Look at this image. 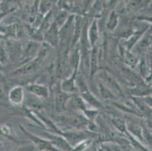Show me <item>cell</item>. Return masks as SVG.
<instances>
[{
    "instance_id": "21",
    "label": "cell",
    "mask_w": 152,
    "mask_h": 151,
    "mask_svg": "<svg viewBox=\"0 0 152 151\" xmlns=\"http://www.w3.org/2000/svg\"><path fill=\"white\" fill-rule=\"evenodd\" d=\"M126 135L128 136V141H129V144L132 145L134 147V149L136 151H151L150 150L148 147H146L144 144H142L141 141H139V140L135 139L134 137H132V135H129V133L127 132L126 133Z\"/></svg>"
},
{
    "instance_id": "3",
    "label": "cell",
    "mask_w": 152,
    "mask_h": 151,
    "mask_svg": "<svg viewBox=\"0 0 152 151\" xmlns=\"http://www.w3.org/2000/svg\"><path fill=\"white\" fill-rule=\"evenodd\" d=\"M58 122L66 125L72 127L77 130L87 129L89 122L84 116H70L64 115L58 116Z\"/></svg>"
},
{
    "instance_id": "30",
    "label": "cell",
    "mask_w": 152,
    "mask_h": 151,
    "mask_svg": "<svg viewBox=\"0 0 152 151\" xmlns=\"http://www.w3.org/2000/svg\"><path fill=\"white\" fill-rule=\"evenodd\" d=\"M12 151H38L34 144H26Z\"/></svg>"
},
{
    "instance_id": "29",
    "label": "cell",
    "mask_w": 152,
    "mask_h": 151,
    "mask_svg": "<svg viewBox=\"0 0 152 151\" xmlns=\"http://www.w3.org/2000/svg\"><path fill=\"white\" fill-rule=\"evenodd\" d=\"M8 61V55L5 48L0 45V63L4 64Z\"/></svg>"
},
{
    "instance_id": "1",
    "label": "cell",
    "mask_w": 152,
    "mask_h": 151,
    "mask_svg": "<svg viewBox=\"0 0 152 151\" xmlns=\"http://www.w3.org/2000/svg\"><path fill=\"white\" fill-rule=\"evenodd\" d=\"M58 135H61L67 141L72 149L75 147L77 145L82 143L83 141L88 139H92L95 138V133L90 132L87 130H66L59 131Z\"/></svg>"
},
{
    "instance_id": "8",
    "label": "cell",
    "mask_w": 152,
    "mask_h": 151,
    "mask_svg": "<svg viewBox=\"0 0 152 151\" xmlns=\"http://www.w3.org/2000/svg\"><path fill=\"white\" fill-rule=\"evenodd\" d=\"M84 26L85 23L82 17L76 15L74 18V28L71 39V48H74L77 45V42L82 36Z\"/></svg>"
},
{
    "instance_id": "26",
    "label": "cell",
    "mask_w": 152,
    "mask_h": 151,
    "mask_svg": "<svg viewBox=\"0 0 152 151\" xmlns=\"http://www.w3.org/2000/svg\"><path fill=\"white\" fill-rule=\"evenodd\" d=\"M112 123L119 131L125 134L126 133V125L125 120L121 118H115L112 120Z\"/></svg>"
},
{
    "instance_id": "19",
    "label": "cell",
    "mask_w": 152,
    "mask_h": 151,
    "mask_svg": "<svg viewBox=\"0 0 152 151\" xmlns=\"http://www.w3.org/2000/svg\"><path fill=\"white\" fill-rule=\"evenodd\" d=\"M53 15H52V10L47 14L45 17L42 19V21L41 23L40 26L39 27V33L41 34H43L49 30V27L52 26V24L53 23Z\"/></svg>"
},
{
    "instance_id": "27",
    "label": "cell",
    "mask_w": 152,
    "mask_h": 151,
    "mask_svg": "<svg viewBox=\"0 0 152 151\" xmlns=\"http://www.w3.org/2000/svg\"><path fill=\"white\" fill-rule=\"evenodd\" d=\"M125 59L126 62L128 65H129L130 66H135L137 65L138 62H139V60H138L137 57L135 56L134 54L131 53L129 51H126V53H125Z\"/></svg>"
},
{
    "instance_id": "22",
    "label": "cell",
    "mask_w": 152,
    "mask_h": 151,
    "mask_svg": "<svg viewBox=\"0 0 152 151\" xmlns=\"http://www.w3.org/2000/svg\"><path fill=\"white\" fill-rule=\"evenodd\" d=\"M75 84L79 94L83 93L84 91L89 90V86L87 85L86 82L85 81L83 77L80 76V75H77L76 76Z\"/></svg>"
},
{
    "instance_id": "7",
    "label": "cell",
    "mask_w": 152,
    "mask_h": 151,
    "mask_svg": "<svg viewBox=\"0 0 152 151\" xmlns=\"http://www.w3.org/2000/svg\"><path fill=\"white\" fill-rule=\"evenodd\" d=\"M59 29L55 23H52V26L44 33V39L46 43L50 46L56 47L60 43V34Z\"/></svg>"
},
{
    "instance_id": "4",
    "label": "cell",
    "mask_w": 152,
    "mask_h": 151,
    "mask_svg": "<svg viewBox=\"0 0 152 151\" xmlns=\"http://www.w3.org/2000/svg\"><path fill=\"white\" fill-rule=\"evenodd\" d=\"M99 77L103 81L102 82V84L105 85L112 93L124 98V95L118 82L109 72H107V70H101L99 72Z\"/></svg>"
},
{
    "instance_id": "28",
    "label": "cell",
    "mask_w": 152,
    "mask_h": 151,
    "mask_svg": "<svg viewBox=\"0 0 152 151\" xmlns=\"http://www.w3.org/2000/svg\"><path fill=\"white\" fill-rule=\"evenodd\" d=\"M92 139H88L86 140V141H83L82 143H80V144L77 145L75 147H74L72 149L71 151H83L85 150L86 148L89 147V145L92 143Z\"/></svg>"
},
{
    "instance_id": "5",
    "label": "cell",
    "mask_w": 152,
    "mask_h": 151,
    "mask_svg": "<svg viewBox=\"0 0 152 151\" xmlns=\"http://www.w3.org/2000/svg\"><path fill=\"white\" fill-rule=\"evenodd\" d=\"M47 131V130H46ZM44 135L47 137V139L51 141V143L53 144L56 149L59 151H71L72 147L69 145L66 141L61 135L56 134V133L52 132V131H44Z\"/></svg>"
},
{
    "instance_id": "25",
    "label": "cell",
    "mask_w": 152,
    "mask_h": 151,
    "mask_svg": "<svg viewBox=\"0 0 152 151\" xmlns=\"http://www.w3.org/2000/svg\"><path fill=\"white\" fill-rule=\"evenodd\" d=\"M99 111L96 109H89L87 108L83 111V116L88 121L95 123V120L98 117Z\"/></svg>"
},
{
    "instance_id": "15",
    "label": "cell",
    "mask_w": 152,
    "mask_h": 151,
    "mask_svg": "<svg viewBox=\"0 0 152 151\" xmlns=\"http://www.w3.org/2000/svg\"><path fill=\"white\" fill-rule=\"evenodd\" d=\"M79 95L83 98L86 104L91 105L94 109L98 110L99 108L102 107V103L91 92L89 89L88 91H84L83 93H80Z\"/></svg>"
},
{
    "instance_id": "14",
    "label": "cell",
    "mask_w": 152,
    "mask_h": 151,
    "mask_svg": "<svg viewBox=\"0 0 152 151\" xmlns=\"http://www.w3.org/2000/svg\"><path fill=\"white\" fill-rule=\"evenodd\" d=\"M80 60V48H78V46L77 45L74 48H72L71 51L70 52V55H69V64L70 65L71 68L73 69V71H74V70L78 71Z\"/></svg>"
},
{
    "instance_id": "11",
    "label": "cell",
    "mask_w": 152,
    "mask_h": 151,
    "mask_svg": "<svg viewBox=\"0 0 152 151\" xmlns=\"http://www.w3.org/2000/svg\"><path fill=\"white\" fill-rule=\"evenodd\" d=\"M39 50H40V46L39 45L37 42H29L28 45H27V48L24 50L23 56L22 58V61L23 64L34 59L38 55Z\"/></svg>"
},
{
    "instance_id": "6",
    "label": "cell",
    "mask_w": 152,
    "mask_h": 151,
    "mask_svg": "<svg viewBox=\"0 0 152 151\" xmlns=\"http://www.w3.org/2000/svg\"><path fill=\"white\" fill-rule=\"evenodd\" d=\"M77 75V71L74 70L68 78L65 79L61 83L60 89L62 92L69 95H77L78 93V91H77V86H76L75 84V79Z\"/></svg>"
},
{
    "instance_id": "18",
    "label": "cell",
    "mask_w": 152,
    "mask_h": 151,
    "mask_svg": "<svg viewBox=\"0 0 152 151\" xmlns=\"http://www.w3.org/2000/svg\"><path fill=\"white\" fill-rule=\"evenodd\" d=\"M143 33H145V30L144 31H140V30H137V31L134 32L132 35L129 37H128L126 41V51H129L133 48V46L135 45V44L137 43V42L140 39L141 36H142Z\"/></svg>"
},
{
    "instance_id": "10",
    "label": "cell",
    "mask_w": 152,
    "mask_h": 151,
    "mask_svg": "<svg viewBox=\"0 0 152 151\" xmlns=\"http://www.w3.org/2000/svg\"><path fill=\"white\" fill-rule=\"evenodd\" d=\"M26 89L32 95L39 98H46L49 96V90L45 85L39 83H30L27 85Z\"/></svg>"
},
{
    "instance_id": "23",
    "label": "cell",
    "mask_w": 152,
    "mask_h": 151,
    "mask_svg": "<svg viewBox=\"0 0 152 151\" xmlns=\"http://www.w3.org/2000/svg\"><path fill=\"white\" fill-rule=\"evenodd\" d=\"M52 5V2L50 1H41L38 7L39 15L45 17L51 11Z\"/></svg>"
},
{
    "instance_id": "17",
    "label": "cell",
    "mask_w": 152,
    "mask_h": 151,
    "mask_svg": "<svg viewBox=\"0 0 152 151\" xmlns=\"http://www.w3.org/2000/svg\"><path fill=\"white\" fill-rule=\"evenodd\" d=\"M119 23V16L115 11H111L106 23V28L108 31L113 32L116 30Z\"/></svg>"
},
{
    "instance_id": "2",
    "label": "cell",
    "mask_w": 152,
    "mask_h": 151,
    "mask_svg": "<svg viewBox=\"0 0 152 151\" xmlns=\"http://www.w3.org/2000/svg\"><path fill=\"white\" fill-rule=\"evenodd\" d=\"M19 128L24 135H27V138L31 141L32 144L34 145V147L37 148L38 151H59L53 146V144L51 143V141L46 138H41V137H39L29 132L22 126L21 125H19Z\"/></svg>"
},
{
    "instance_id": "24",
    "label": "cell",
    "mask_w": 152,
    "mask_h": 151,
    "mask_svg": "<svg viewBox=\"0 0 152 151\" xmlns=\"http://www.w3.org/2000/svg\"><path fill=\"white\" fill-rule=\"evenodd\" d=\"M99 89L100 91L101 95L102 98L105 100H112L115 98V95L112 93L111 91L107 88L104 85H103L102 83H99Z\"/></svg>"
},
{
    "instance_id": "20",
    "label": "cell",
    "mask_w": 152,
    "mask_h": 151,
    "mask_svg": "<svg viewBox=\"0 0 152 151\" xmlns=\"http://www.w3.org/2000/svg\"><path fill=\"white\" fill-rule=\"evenodd\" d=\"M69 16H70V15H68V13H67V11L61 10L60 12L58 13V15H56L55 18L54 19L53 23H55V24L57 26L58 28L60 30L64 25L65 24L67 19H68Z\"/></svg>"
},
{
    "instance_id": "12",
    "label": "cell",
    "mask_w": 152,
    "mask_h": 151,
    "mask_svg": "<svg viewBox=\"0 0 152 151\" xmlns=\"http://www.w3.org/2000/svg\"><path fill=\"white\" fill-rule=\"evenodd\" d=\"M89 74L91 77H93L99 70V48L97 46L92 48L91 53L89 55Z\"/></svg>"
},
{
    "instance_id": "31",
    "label": "cell",
    "mask_w": 152,
    "mask_h": 151,
    "mask_svg": "<svg viewBox=\"0 0 152 151\" xmlns=\"http://www.w3.org/2000/svg\"></svg>"
},
{
    "instance_id": "13",
    "label": "cell",
    "mask_w": 152,
    "mask_h": 151,
    "mask_svg": "<svg viewBox=\"0 0 152 151\" xmlns=\"http://www.w3.org/2000/svg\"><path fill=\"white\" fill-rule=\"evenodd\" d=\"M99 37V31L98 22L96 20H94L89 26L88 31H87V39L89 42V45L92 47L95 46Z\"/></svg>"
},
{
    "instance_id": "16",
    "label": "cell",
    "mask_w": 152,
    "mask_h": 151,
    "mask_svg": "<svg viewBox=\"0 0 152 151\" xmlns=\"http://www.w3.org/2000/svg\"><path fill=\"white\" fill-rule=\"evenodd\" d=\"M70 95H67V94L64 93L61 91H58L56 92V95H55V108L56 110L59 112L63 111L64 110H65L67 107V103L68 101Z\"/></svg>"
},
{
    "instance_id": "9",
    "label": "cell",
    "mask_w": 152,
    "mask_h": 151,
    "mask_svg": "<svg viewBox=\"0 0 152 151\" xmlns=\"http://www.w3.org/2000/svg\"><path fill=\"white\" fill-rule=\"evenodd\" d=\"M8 98L12 104L20 106L24 101V89L20 85L15 86L10 90Z\"/></svg>"
}]
</instances>
